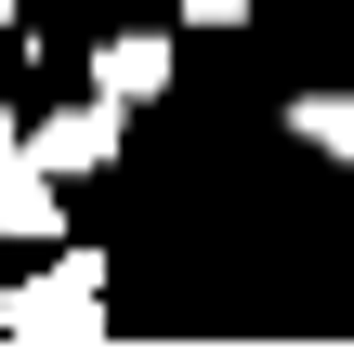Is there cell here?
<instances>
[{"mask_svg": "<svg viewBox=\"0 0 354 354\" xmlns=\"http://www.w3.org/2000/svg\"><path fill=\"white\" fill-rule=\"evenodd\" d=\"M13 13H26V0H0V26H13Z\"/></svg>", "mask_w": 354, "mask_h": 354, "instance_id": "obj_8", "label": "cell"}, {"mask_svg": "<svg viewBox=\"0 0 354 354\" xmlns=\"http://www.w3.org/2000/svg\"><path fill=\"white\" fill-rule=\"evenodd\" d=\"M0 131H13V92H0Z\"/></svg>", "mask_w": 354, "mask_h": 354, "instance_id": "obj_7", "label": "cell"}, {"mask_svg": "<svg viewBox=\"0 0 354 354\" xmlns=\"http://www.w3.org/2000/svg\"><path fill=\"white\" fill-rule=\"evenodd\" d=\"M289 131H302L315 158H354V92H302V105H289Z\"/></svg>", "mask_w": 354, "mask_h": 354, "instance_id": "obj_5", "label": "cell"}, {"mask_svg": "<svg viewBox=\"0 0 354 354\" xmlns=\"http://www.w3.org/2000/svg\"><path fill=\"white\" fill-rule=\"evenodd\" d=\"M118 118H131V105H105V92H92V105H53V118H26V145H39V158L79 184V171H105V158H118Z\"/></svg>", "mask_w": 354, "mask_h": 354, "instance_id": "obj_4", "label": "cell"}, {"mask_svg": "<svg viewBox=\"0 0 354 354\" xmlns=\"http://www.w3.org/2000/svg\"><path fill=\"white\" fill-rule=\"evenodd\" d=\"M92 92H105V105H158V92H171V39H158V26H105V39H92Z\"/></svg>", "mask_w": 354, "mask_h": 354, "instance_id": "obj_3", "label": "cell"}, {"mask_svg": "<svg viewBox=\"0 0 354 354\" xmlns=\"http://www.w3.org/2000/svg\"><path fill=\"white\" fill-rule=\"evenodd\" d=\"M0 342H105V250H53L0 289Z\"/></svg>", "mask_w": 354, "mask_h": 354, "instance_id": "obj_1", "label": "cell"}, {"mask_svg": "<svg viewBox=\"0 0 354 354\" xmlns=\"http://www.w3.org/2000/svg\"><path fill=\"white\" fill-rule=\"evenodd\" d=\"M184 26H250V0H171Z\"/></svg>", "mask_w": 354, "mask_h": 354, "instance_id": "obj_6", "label": "cell"}, {"mask_svg": "<svg viewBox=\"0 0 354 354\" xmlns=\"http://www.w3.org/2000/svg\"><path fill=\"white\" fill-rule=\"evenodd\" d=\"M53 223H66V171L26 145V131H0V236H26V250H53Z\"/></svg>", "mask_w": 354, "mask_h": 354, "instance_id": "obj_2", "label": "cell"}]
</instances>
